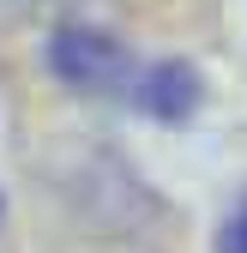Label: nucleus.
Listing matches in <instances>:
<instances>
[{"label":"nucleus","mask_w":247,"mask_h":253,"mask_svg":"<svg viewBox=\"0 0 247 253\" xmlns=\"http://www.w3.org/2000/svg\"><path fill=\"white\" fill-rule=\"evenodd\" d=\"M48 73L79 97L133 103L157 121H187L199 103V73L187 60H139L97 24H60L48 37Z\"/></svg>","instance_id":"1"},{"label":"nucleus","mask_w":247,"mask_h":253,"mask_svg":"<svg viewBox=\"0 0 247 253\" xmlns=\"http://www.w3.org/2000/svg\"><path fill=\"white\" fill-rule=\"evenodd\" d=\"M217 247H223V253H247V199H241V205L229 211V223H223Z\"/></svg>","instance_id":"2"},{"label":"nucleus","mask_w":247,"mask_h":253,"mask_svg":"<svg viewBox=\"0 0 247 253\" xmlns=\"http://www.w3.org/2000/svg\"><path fill=\"white\" fill-rule=\"evenodd\" d=\"M0 217H6V205H0Z\"/></svg>","instance_id":"3"}]
</instances>
